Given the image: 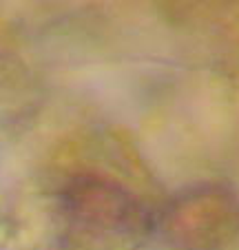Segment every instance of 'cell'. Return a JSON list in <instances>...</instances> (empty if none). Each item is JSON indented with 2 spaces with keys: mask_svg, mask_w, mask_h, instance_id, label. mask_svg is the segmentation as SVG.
Segmentation results:
<instances>
[{
  "mask_svg": "<svg viewBox=\"0 0 239 250\" xmlns=\"http://www.w3.org/2000/svg\"><path fill=\"white\" fill-rule=\"evenodd\" d=\"M153 228L175 250H226L239 237V197L217 182L193 186L155 215Z\"/></svg>",
  "mask_w": 239,
  "mask_h": 250,
  "instance_id": "6da1fadb",
  "label": "cell"
},
{
  "mask_svg": "<svg viewBox=\"0 0 239 250\" xmlns=\"http://www.w3.org/2000/svg\"><path fill=\"white\" fill-rule=\"evenodd\" d=\"M69 215L78 224L113 232L153 230V215L122 186L98 177H78L65 193Z\"/></svg>",
  "mask_w": 239,
  "mask_h": 250,
  "instance_id": "7a4b0ae2",
  "label": "cell"
}]
</instances>
